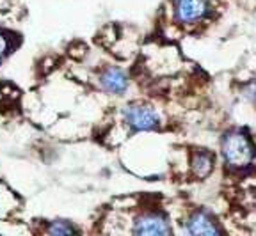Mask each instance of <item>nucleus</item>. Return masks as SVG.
Listing matches in <instances>:
<instances>
[{
  "label": "nucleus",
  "mask_w": 256,
  "mask_h": 236,
  "mask_svg": "<svg viewBox=\"0 0 256 236\" xmlns=\"http://www.w3.org/2000/svg\"><path fill=\"white\" fill-rule=\"evenodd\" d=\"M100 85L112 94H123L128 89V76L120 68H107L100 75Z\"/></svg>",
  "instance_id": "6"
},
{
  "label": "nucleus",
  "mask_w": 256,
  "mask_h": 236,
  "mask_svg": "<svg viewBox=\"0 0 256 236\" xmlns=\"http://www.w3.org/2000/svg\"><path fill=\"white\" fill-rule=\"evenodd\" d=\"M136 235H171L172 229L169 220L162 213H144L134 222Z\"/></svg>",
  "instance_id": "3"
},
{
  "label": "nucleus",
  "mask_w": 256,
  "mask_h": 236,
  "mask_svg": "<svg viewBox=\"0 0 256 236\" xmlns=\"http://www.w3.org/2000/svg\"><path fill=\"white\" fill-rule=\"evenodd\" d=\"M242 94H244L246 100H249V101H252V103H256V84L244 85V89H242Z\"/></svg>",
  "instance_id": "9"
},
{
  "label": "nucleus",
  "mask_w": 256,
  "mask_h": 236,
  "mask_svg": "<svg viewBox=\"0 0 256 236\" xmlns=\"http://www.w3.org/2000/svg\"><path fill=\"white\" fill-rule=\"evenodd\" d=\"M48 235H57V236H62V235H73V233H78V229L73 228L72 224H68L66 220H56L52 224L48 226Z\"/></svg>",
  "instance_id": "8"
},
{
  "label": "nucleus",
  "mask_w": 256,
  "mask_h": 236,
  "mask_svg": "<svg viewBox=\"0 0 256 236\" xmlns=\"http://www.w3.org/2000/svg\"><path fill=\"white\" fill-rule=\"evenodd\" d=\"M208 12L206 0H174L176 20L182 23H196Z\"/></svg>",
  "instance_id": "4"
},
{
  "label": "nucleus",
  "mask_w": 256,
  "mask_h": 236,
  "mask_svg": "<svg viewBox=\"0 0 256 236\" xmlns=\"http://www.w3.org/2000/svg\"><path fill=\"white\" fill-rule=\"evenodd\" d=\"M214 171V156L208 151H196L192 155V172L198 178H206Z\"/></svg>",
  "instance_id": "7"
},
{
  "label": "nucleus",
  "mask_w": 256,
  "mask_h": 236,
  "mask_svg": "<svg viewBox=\"0 0 256 236\" xmlns=\"http://www.w3.org/2000/svg\"><path fill=\"white\" fill-rule=\"evenodd\" d=\"M220 153L230 169H246L256 156V146L244 130H228L220 139Z\"/></svg>",
  "instance_id": "1"
},
{
  "label": "nucleus",
  "mask_w": 256,
  "mask_h": 236,
  "mask_svg": "<svg viewBox=\"0 0 256 236\" xmlns=\"http://www.w3.org/2000/svg\"><path fill=\"white\" fill-rule=\"evenodd\" d=\"M8 50H9V41H8V37H4L2 34H0V60L4 59V55L8 53Z\"/></svg>",
  "instance_id": "10"
},
{
  "label": "nucleus",
  "mask_w": 256,
  "mask_h": 236,
  "mask_svg": "<svg viewBox=\"0 0 256 236\" xmlns=\"http://www.w3.org/2000/svg\"><path fill=\"white\" fill-rule=\"evenodd\" d=\"M185 231L188 235H220V226L210 213L194 212L185 222Z\"/></svg>",
  "instance_id": "5"
},
{
  "label": "nucleus",
  "mask_w": 256,
  "mask_h": 236,
  "mask_svg": "<svg viewBox=\"0 0 256 236\" xmlns=\"http://www.w3.org/2000/svg\"><path fill=\"white\" fill-rule=\"evenodd\" d=\"M124 121L128 126L136 132H150V130L158 128L160 117L155 112V108L148 107V105H128L123 110Z\"/></svg>",
  "instance_id": "2"
}]
</instances>
